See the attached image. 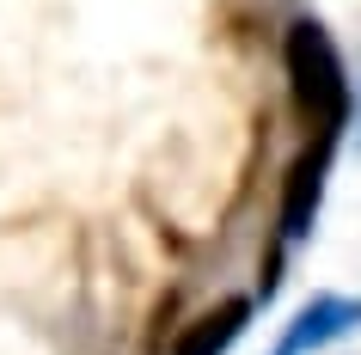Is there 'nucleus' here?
<instances>
[{
	"label": "nucleus",
	"instance_id": "f257e3e1",
	"mask_svg": "<svg viewBox=\"0 0 361 355\" xmlns=\"http://www.w3.org/2000/svg\"><path fill=\"white\" fill-rule=\"evenodd\" d=\"M282 74H288V111L294 123L312 135H337L349 129V111H355V86H349V68H343L337 37L324 31V19L300 13V19L282 31Z\"/></svg>",
	"mask_w": 361,
	"mask_h": 355
},
{
	"label": "nucleus",
	"instance_id": "f03ea898",
	"mask_svg": "<svg viewBox=\"0 0 361 355\" xmlns=\"http://www.w3.org/2000/svg\"><path fill=\"white\" fill-rule=\"evenodd\" d=\"M331 160H337V135H312V141L294 153V166H288V178H282V208H276L282 245L312 239L319 208H324V184H331Z\"/></svg>",
	"mask_w": 361,
	"mask_h": 355
},
{
	"label": "nucleus",
	"instance_id": "7ed1b4c3",
	"mask_svg": "<svg viewBox=\"0 0 361 355\" xmlns=\"http://www.w3.org/2000/svg\"><path fill=\"white\" fill-rule=\"evenodd\" d=\"M355 325H361V300L355 294H312L300 313L288 318L276 355H312V349H324V343L349 337Z\"/></svg>",
	"mask_w": 361,
	"mask_h": 355
},
{
	"label": "nucleus",
	"instance_id": "20e7f679",
	"mask_svg": "<svg viewBox=\"0 0 361 355\" xmlns=\"http://www.w3.org/2000/svg\"><path fill=\"white\" fill-rule=\"evenodd\" d=\"M251 306L245 294H227V300H214V306H202V313L178 331V343H171V355H227L239 337H245V325H251Z\"/></svg>",
	"mask_w": 361,
	"mask_h": 355
}]
</instances>
